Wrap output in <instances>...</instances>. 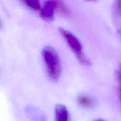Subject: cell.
<instances>
[{
    "label": "cell",
    "instance_id": "6da1fadb",
    "mask_svg": "<svg viewBox=\"0 0 121 121\" xmlns=\"http://www.w3.org/2000/svg\"><path fill=\"white\" fill-rule=\"evenodd\" d=\"M41 53L48 77L51 80L56 81L61 73V65L57 52L53 47L46 46Z\"/></svg>",
    "mask_w": 121,
    "mask_h": 121
},
{
    "label": "cell",
    "instance_id": "7a4b0ae2",
    "mask_svg": "<svg viewBox=\"0 0 121 121\" xmlns=\"http://www.w3.org/2000/svg\"><path fill=\"white\" fill-rule=\"evenodd\" d=\"M59 30L80 63L85 66L91 65L89 60L84 53L83 46L79 39L73 33L65 28H59Z\"/></svg>",
    "mask_w": 121,
    "mask_h": 121
},
{
    "label": "cell",
    "instance_id": "3957f363",
    "mask_svg": "<svg viewBox=\"0 0 121 121\" xmlns=\"http://www.w3.org/2000/svg\"><path fill=\"white\" fill-rule=\"evenodd\" d=\"M58 4L53 0H47L44 3L40 11V16L44 21L50 22L54 18V11L57 9Z\"/></svg>",
    "mask_w": 121,
    "mask_h": 121
},
{
    "label": "cell",
    "instance_id": "277c9868",
    "mask_svg": "<svg viewBox=\"0 0 121 121\" xmlns=\"http://www.w3.org/2000/svg\"><path fill=\"white\" fill-rule=\"evenodd\" d=\"M112 17L117 30L121 28V0H115L112 7Z\"/></svg>",
    "mask_w": 121,
    "mask_h": 121
},
{
    "label": "cell",
    "instance_id": "5b68a950",
    "mask_svg": "<svg viewBox=\"0 0 121 121\" xmlns=\"http://www.w3.org/2000/svg\"><path fill=\"white\" fill-rule=\"evenodd\" d=\"M69 114L67 108L63 105H57L55 108V121H69Z\"/></svg>",
    "mask_w": 121,
    "mask_h": 121
},
{
    "label": "cell",
    "instance_id": "8992f818",
    "mask_svg": "<svg viewBox=\"0 0 121 121\" xmlns=\"http://www.w3.org/2000/svg\"><path fill=\"white\" fill-rule=\"evenodd\" d=\"M77 102L80 106L85 108H91L94 105L93 98L88 95H80L77 99Z\"/></svg>",
    "mask_w": 121,
    "mask_h": 121
},
{
    "label": "cell",
    "instance_id": "52a82bcc",
    "mask_svg": "<svg viewBox=\"0 0 121 121\" xmlns=\"http://www.w3.org/2000/svg\"><path fill=\"white\" fill-rule=\"evenodd\" d=\"M53 1H56L57 3V10L62 15H65V17H70L72 16V13L68 7L66 5L64 0H53Z\"/></svg>",
    "mask_w": 121,
    "mask_h": 121
},
{
    "label": "cell",
    "instance_id": "ba28073f",
    "mask_svg": "<svg viewBox=\"0 0 121 121\" xmlns=\"http://www.w3.org/2000/svg\"><path fill=\"white\" fill-rule=\"evenodd\" d=\"M27 7L34 11H39L41 9L39 0H20Z\"/></svg>",
    "mask_w": 121,
    "mask_h": 121
},
{
    "label": "cell",
    "instance_id": "9c48e42d",
    "mask_svg": "<svg viewBox=\"0 0 121 121\" xmlns=\"http://www.w3.org/2000/svg\"><path fill=\"white\" fill-rule=\"evenodd\" d=\"M116 79H117V82H118L121 99V64L118 66V69H117V71H116Z\"/></svg>",
    "mask_w": 121,
    "mask_h": 121
},
{
    "label": "cell",
    "instance_id": "30bf717a",
    "mask_svg": "<svg viewBox=\"0 0 121 121\" xmlns=\"http://www.w3.org/2000/svg\"><path fill=\"white\" fill-rule=\"evenodd\" d=\"M86 1H89V2H94V1H96L98 0H85Z\"/></svg>",
    "mask_w": 121,
    "mask_h": 121
},
{
    "label": "cell",
    "instance_id": "8fae6325",
    "mask_svg": "<svg viewBox=\"0 0 121 121\" xmlns=\"http://www.w3.org/2000/svg\"><path fill=\"white\" fill-rule=\"evenodd\" d=\"M95 121H105V120H103V119H98V120H96Z\"/></svg>",
    "mask_w": 121,
    "mask_h": 121
}]
</instances>
